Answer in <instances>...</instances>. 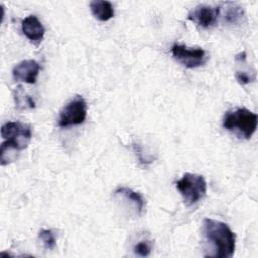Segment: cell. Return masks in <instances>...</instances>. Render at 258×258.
Instances as JSON below:
<instances>
[{"label":"cell","mask_w":258,"mask_h":258,"mask_svg":"<svg viewBox=\"0 0 258 258\" xmlns=\"http://www.w3.org/2000/svg\"><path fill=\"white\" fill-rule=\"evenodd\" d=\"M114 196H120L127 201H130L132 206L135 208L137 215H142L145 208V200L143 196L127 186H119L115 189Z\"/></svg>","instance_id":"10"},{"label":"cell","mask_w":258,"mask_h":258,"mask_svg":"<svg viewBox=\"0 0 258 258\" xmlns=\"http://www.w3.org/2000/svg\"><path fill=\"white\" fill-rule=\"evenodd\" d=\"M244 16L243 9L235 3H227L225 19L229 23H238Z\"/></svg>","instance_id":"12"},{"label":"cell","mask_w":258,"mask_h":258,"mask_svg":"<svg viewBox=\"0 0 258 258\" xmlns=\"http://www.w3.org/2000/svg\"><path fill=\"white\" fill-rule=\"evenodd\" d=\"M1 136L4 138L3 142L20 151L26 148L31 140V127L18 121H8L1 127Z\"/></svg>","instance_id":"4"},{"label":"cell","mask_w":258,"mask_h":258,"mask_svg":"<svg viewBox=\"0 0 258 258\" xmlns=\"http://www.w3.org/2000/svg\"><path fill=\"white\" fill-rule=\"evenodd\" d=\"M203 234L212 253L208 257L231 258L236 249V234L228 224L207 218L203 222Z\"/></svg>","instance_id":"1"},{"label":"cell","mask_w":258,"mask_h":258,"mask_svg":"<svg viewBox=\"0 0 258 258\" xmlns=\"http://www.w3.org/2000/svg\"><path fill=\"white\" fill-rule=\"evenodd\" d=\"M257 114L246 108L228 111L223 118V127L226 130L234 132L245 139L252 137L257 129Z\"/></svg>","instance_id":"2"},{"label":"cell","mask_w":258,"mask_h":258,"mask_svg":"<svg viewBox=\"0 0 258 258\" xmlns=\"http://www.w3.org/2000/svg\"><path fill=\"white\" fill-rule=\"evenodd\" d=\"M15 102H16V106L17 108L20 109H27V108H34L35 104L34 101L31 99V97L21 93H16L15 95Z\"/></svg>","instance_id":"15"},{"label":"cell","mask_w":258,"mask_h":258,"mask_svg":"<svg viewBox=\"0 0 258 258\" xmlns=\"http://www.w3.org/2000/svg\"><path fill=\"white\" fill-rule=\"evenodd\" d=\"M18 150L7 145L5 142H2L1 144V150H0V161L1 165H6L10 162H12L16 158Z\"/></svg>","instance_id":"13"},{"label":"cell","mask_w":258,"mask_h":258,"mask_svg":"<svg viewBox=\"0 0 258 258\" xmlns=\"http://www.w3.org/2000/svg\"><path fill=\"white\" fill-rule=\"evenodd\" d=\"M93 15L100 21H108L114 17V8L111 2L106 0H93L90 3Z\"/></svg>","instance_id":"11"},{"label":"cell","mask_w":258,"mask_h":258,"mask_svg":"<svg viewBox=\"0 0 258 258\" xmlns=\"http://www.w3.org/2000/svg\"><path fill=\"white\" fill-rule=\"evenodd\" d=\"M87 103L82 96H76L59 112L57 125L61 128L83 124L87 118Z\"/></svg>","instance_id":"5"},{"label":"cell","mask_w":258,"mask_h":258,"mask_svg":"<svg viewBox=\"0 0 258 258\" xmlns=\"http://www.w3.org/2000/svg\"><path fill=\"white\" fill-rule=\"evenodd\" d=\"M38 238L41 241L43 247L47 250H52L55 247V236L49 229H42L38 233Z\"/></svg>","instance_id":"14"},{"label":"cell","mask_w":258,"mask_h":258,"mask_svg":"<svg viewBox=\"0 0 258 258\" xmlns=\"http://www.w3.org/2000/svg\"><path fill=\"white\" fill-rule=\"evenodd\" d=\"M170 50L173 58L188 69L203 66L208 57L206 50L201 47H187L183 44L174 43Z\"/></svg>","instance_id":"6"},{"label":"cell","mask_w":258,"mask_h":258,"mask_svg":"<svg viewBox=\"0 0 258 258\" xmlns=\"http://www.w3.org/2000/svg\"><path fill=\"white\" fill-rule=\"evenodd\" d=\"M220 7H214L210 5H198L187 15V18L199 26L208 28L215 25L220 16Z\"/></svg>","instance_id":"7"},{"label":"cell","mask_w":258,"mask_h":258,"mask_svg":"<svg viewBox=\"0 0 258 258\" xmlns=\"http://www.w3.org/2000/svg\"><path fill=\"white\" fill-rule=\"evenodd\" d=\"M134 253L141 257H146L151 252V245L148 241H140L134 246Z\"/></svg>","instance_id":"16"},{"label":"cell","mask_w":258,"mask_h":258,"mask_svg":"<svg viewBox=\"0 0 258 258\" xmlns=\"http://www.w3.org/2000/svg\"><path fill=\"white\" fill-rule=\"evenodd\" d=\"M21 29L23 34L32 42L38 43L43 39L45 29L35 15H29L22 20Z\"/></svg>","instance_id":"9"},{"label":"cell","mask_w":258,"mask_h":258,"mask_svg":"<svg viewBox=\"0 0 258 258\" xmlns=\"http://www.w3.org/2000/svg\"><path fill=\"white\" fill-rule=\"evenodd\" d=\"M175 186L184 203L188 206L195 205L204 199L207 192V182L205 177L197 173H184L181 178L175 182Z\"/></svg>","instance_id":"3"},{"label":"cell","mask_w":258,"mask_h":258,"mask_svg":"<svg viewBox=\"0 0 258 258\" xmlns=\"http://www.w3.org/2000/svg\"><path fill=\"white\" fill-rule=\"evenodd\" d=\"M235 77H236V80L241 84V85H247L251 82H253L256 77L255 76H251V74L249 75L248 73L246 72H240V71H237L236 74H235Z\"/></svg>","instance_id":"17"},{"label":"cell","mask_w":258,"mask_h":258,"mask_svg":"<svg viewBox=\"0 0 258 258\" xmlns=\"http://www.w3.org/2000/svg\"><path fill=\"white\" fill-rule=\"evenodd\" d=\"M40 71L39 63L34 59H25L18 62L12 70L15 81L26 84H35Z\"/></svg>","instance_id":"8"}]
</instances>
